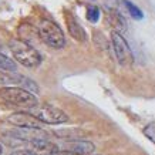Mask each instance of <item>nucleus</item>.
I'll return each instance as SVG.
<instances>
[{
  "label": "nucleus",
  "mask_w": 155,
  "mask_h": 155,
  "mask_svg": "<svg viewBox=\"0 0 155 155\" xmlns=\"http://www.w3.org/2000/svg\"><path fill=\"white\" fill-rule=\"evenodd\" d=\"M9 47L13 57L19 61L21 66L28 67V68H34V67L40 66V63H41L40 53L34 47H31L30 44H27L26 41L14 38V40H12L9 43Z\"/></svg>",
  "instance_id": "obj_1"
},
{
  "label": "nucleus",
  "mask_w": 155,
  "mask_h": 155,
  "mask_svg": "<svg viewBox=\"0 0 155 155\" xmlns=\"http://www.w3.org/2000/svg\"><path fill=\"white\" fill-rule=\"evenodd\" d=\"M0 98L7 104L21 108H28V110L38 105L36 95L21 87H9L7 85V87L0 88Z\"/></svg>",
  "instance_id": "obj_2"
},
{
  "label": "nucleus",
  "mask_w": 155,
  "mask_h": 155,
  "mask_svg": "<svg viewBox=\"0 0 155 155\" xmlns=\"http://www.w3.org/2000/svg\"><path fill=\"white\" fill-rule=\"evenodd\" d=\"M37 31H38V37L41 38L47 46H50L53 48L64 47L66 37H64V33H63L61 27L57 23L51 21V20L44 19L38 24Z\"/></svg>",
  "instance_id": "obj_3"
},
{
  "label": "nucleus",
  "mask_w": 155,
  "mask_h": 155,
  "mask_svg": "<svg viewBox=\"0 0 155 155\" xmlns=\"http://www.w3.org/2000/svg\"><path fill=\"white\" fill-rule=\"evenodd\" d=\"M30 114L34 115L43 124H50V125H57V124H63V122L68 121V115L64 111H61L60 108H56L53 105H48V104H43V105L31 108Z\"/></svg>",
  "instance_id": "obj_4"
},
{
  "label": "nucleus",
  "mask_w": 155,
  "mask_h": 155,
  "mask_svg": "<svg viewBox=\"0 0 155 155\" xmlns=\"http://www.w3.org/2000/svg\"><path fill=\"white\" fill-rule=\"evenodd\" d=\"M111 43H113V48L118 63L121 66H131L134 63V56H132V51L130 46H128L127 40L122 37L120 33L114 31L113 36H111Z\"/></svg>",
  "instance_id": "obj_5"
},
{
  "label": "nucleus",
  "mask_w": 155,
  "mask_h": 155,
  "mask_svg": "<svg viewBox=\"0 0 155 155\" xmlns=\"http://www.w3.org/2000/svg\"><path fill=\"white\" fill-rule=\"evenodd\" d=\"M7 121L21 130H43V122L30 113H13L9 115Z\"/></svg>",
  "instance_id": "obj_6"
},
{
  "label": "nucleus",
  "mask_w": 155,
  "mask_h": 155,
  "mask_svg": "<svg viewBox=\"0 0 155 155\" xmlns=\"http://www.w3.org/2000/svg\"><path fill=\"white\" fill-rule=\"evenodd\" d=\"M28 151L33 155H57L60 152V147L46 138L34 140L28 142Z\"/></svg>",
  "instance_id": "obj_7"
},
{
  "label": "nucleus",
  "mask_w": 155,
  "mask_h": 155,
  "mask_svg": "<svg viewBox=\"0 0 155 155\" xmlns=\"http://www.w3.org/2000/svg\"><path fill=\"white\" fill-rule=\"evenodd\" d=\"M63 148H64L63 151H70V152H74V154H78V155H91L95 150L93 142L84 141V140H70V141H66L63 144Z\"/></svg>",
  "instance_id": "obj_8"
},
{
  "label": "nucleus",
  "mask_w": 155,
  "mask_h": 155,
  "mask_svg": "<svg viewBox=\"0 0 155 155\" xmlns=\"http://www.w3.org/2000/svg\"><path fill=\"white\" fill-rule=\"evenodd\" d=\"M64 19H66L67 30H68V33H70L71 37L74 38V40H77V41H85V40H87L85 30L83 28V26L78 23V20L73 16V13L66 12V14H64Z\"/></svg>",
  "instance_id": "obj_9"
},
{
  "label": "nucleus",
  "mask_w": 155,
  "mask_h": 155,
  "mask_svg": "<svg viewBox=\"0 0 155 155\" xmlns=\"http://www.w3.org/2000/svg\"><path fill=\"white\" fill-rule=\"evenodd\" d=\"M19 83H26V78L16 73L0 70V84H19Z\"/></svg>",
  "instance_id": "obj_10"
},
{
  "label": "nucleus",
  "mask_w": 155,
  "mask_h": 155,
  "mask_svg": "<svg viewBox=\"0 0 155 155\" xmlns=\"http://www.w3.org/2000/svg\"><path fill=\"white\" fill-rule=\"evenodd\" d=\"M16 63L12 58H9L7 56L0 53V70L5 71H10V73H16Z\"/></svg>",
  "instance_id": "obj_11"
},
{
  "label": "nucleus",
  "mask_w": 155,
  "mask_h": 155,
  "mask_svg": "<svg viewBox=\"0 0 155 155\" xmlns=\"http://www.w3.org/2000/svg\"><path fill=\"white\" fill-rule=\"evenodd\" d=\"M122 3H124V6L127 7V10L130 12V14H131L132 17L135 20H141L142 17H144V14H142V12L138 7H137L135 5H132L130 0H122Z\"/></svg>",
  "instance_id": "obj_12"
},
{
  "label": "nucleus",
  "mask_w": 155,
  "mask_h": 155,
  "mask_svg": "<svg viewBox=\"0 0 155 155\" xmlns=\"http://www.w3.org/2000/svg\"><path fill=\"white\" fill-rule=\"evenodd\" d=\"M87 19L91 23H97L100 19V9L95 7V6H88L87 9Z\"/></svg>",
  "instance_id": "obj_13"
},
{
  "label": "nucleus",
  "mask_w": 155,
  "mask_h": 155,
  "mask_svg": "<svg viewBox=\"0 0 155 155\" xmlns=\"http://www.w3.org/2000/svg\"><path fill=\"white\" fill-rule=\"evenodd\" d=\"M144 134L145 137L155 144V122H150L145 128H144Z\"/></svg>",
  "instance_id": "obj_14"
},
{
  "label": "nucleus",
  "mask_w": 155,
  "mask_h": 155,
  "mask_svg": "<svg viewBox=\"0 0 155 155\" xmlns=\"http://www.w3.org/2000/svg\"><path fill=\"white\" fill-rule=\"evenodd\" d=\"M12 155H33V154L28 150H19V151H16V152H13Z\"/></svg>",
  "instance_id": "obj_15"
},
{
  "label": "nucleus",
  "mask_w": 155,
  "mask_h": 155,
  "mask_svg": "<svg viewBox=\"0 0 155 155\" xmlns=\"http://www.w3.org/2000/svg\"><path fill=\"white\" fill-rule=\"evenodd\" d=\"M57 155H78V154H74V152H70V151H60Z\"/></svg>",
  "instance_id": "obj_16"
},
{
  "label": "nucleus",
  "mask_w": 155,
  "mask_h": 155,
  "mask_svg": "<svg viewBox=\"0 0 155 155\" xmlns=\"http://www.w3.org/2000/svg\"><path fill=\"white\" fill-rule=\"evenodd\" d=\"M2 152H3V147L0 145V155H2Z\"/></svg>",
  "instance_id": "obj_17"
}]
</instances>
